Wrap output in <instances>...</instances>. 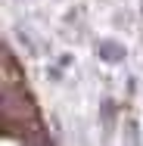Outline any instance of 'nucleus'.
Listing matches in <instances>:
<instances>
[{"label": "nucleus", "instance_id": "nucleus-1", "mask_svg": "<svg viewBox=\"0 0 143 146\" xmlns=\"http://www.w3.org/2000/svg\"><path fill=\"white\" fill-rule=\"evenodd\" d=\"M124 53H128L124 44H118V40H112V37H109V40H100V59H103V62L115 65V62L124 59Z\"/></svg>", "mask_w": 143, "mask_h": 146}, {"label": "nucleus", "instance_id": "nucleus-2", "mask_svg": "<svg viewBox=\"0 0 143 146\" xmlns=\"http://www.w3.org/2000/svg\"><path fill=\"white\" fill-rule=\"evenodd\" d=\"M124 146H143L140 143V124L137 121H124Z\"/></svg>", "mask_w": 143, "mask_h": 146}, {"label": "nucleus", "instance_id": "nucleus-3", "mask_svg": "<svg viewBox=\"0 0 143 146\" xmlns=\"http://www.w3.org/2000/svg\"><path fill=\"white\" fill-rule=\"evenodd\" d=\"M103 137H106V140L112 137V103H109V100L103 103Z\"/></svg>", "mask_w": 143, "mask_h": 146}]
</instances>
